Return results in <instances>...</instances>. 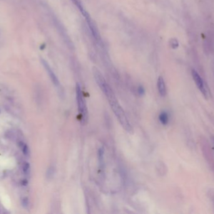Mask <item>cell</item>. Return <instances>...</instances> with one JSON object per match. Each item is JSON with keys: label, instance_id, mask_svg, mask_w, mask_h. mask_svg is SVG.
<instances>
[{"label": "cell", "instance_id": "obj_1", "mask_svg": "<svg viewBox=\"0 0 214 214\" xmlns=\"http://www.w3.org/2000/svg\"><path fill=\"white\" fill-rule=\"evenodd\" d=\"M102 92L106 96L107 100L109 102L110 106L114 112L116 117L117 118L119 123H120L123 129L129 133H133L132 127H131L129 120L126 115L123 109L118 102V100L116 97L115 93L112 89L110 85H108L105 90H102Z\"/></svg>", "mask_w": 214, "mask_h": 214}, {"label": "cell", "instance_id": "obj_2", "mask_svg": "<svg viewBox=\"0 0 214 214\" xmlns=\"http://www.w3.org/2000/svg\"><path fill=\"white\" fill-rule=\"evenodd\" d=\"M76 98L78 106V111L79 116V120L82 124H85L88 121V111L87 102L83 96V91L78 84L76 85Z\"/></svg>", "mask_w": 214, "mask_h": 214}, {"label": "cell", "instance_id": "obj_3", "mask_svg": "<svg viewBox=\"0 0 214 214\" xmlns=\"http://www.w3.org/2000/svg\"><path fill=\"white\" fill-rule=\"evenodd\" d=\"M192 77L194 79V81H195V84L197 85V87L198 88V89L201 91V92L202 93L204 97H207V92L205 87L204 85L203 81L202 80V79L200 77V75L198 74V72L195 70H192Z\"/></svg>", "mask_w": 214, "mask_h": 214}, {"label": "cell", "instance_id": "obj_4", "mask_svg": "<svg viewBox=\"0 0 214 214\" xmlns=\"http://www.w3.org/2000/svg\"><path fill=\"white\" fill-rule=\"evenodd\" d=\"M72 1L76 6V8L78 9V10L80 11V13L84 17L87 21L88 20H90V19H91L90 15L88 13V12L87 11L86 9H85L83 3H82L81 0H72Z\"/></svg>", "mask_w": 214, "mask_h": 214}, {"label": "cell", "instance_id": "obj_5", "mask_svg": "<svg viewBox=\"0 0 214 214\" xmlns=\"http://www.w3.org/2000/svg\"><path fill=\"white\" fill-rule=\"evenodd\" d=\"M42 62V63L43 65H44L45 68L46 69V70H47V72L48 73V75L49 76H50V78H51V81L53 82V83L54 84V85H55L56 87H58L60 85V82H59V81L58 79V78L56 77V76L55 75V74H54V72H53V70H51V67L49 66V65L48 64V63L46 62L45 60H41Z\"/></svg>", "mask_w": 214, "mask_h": 214}, {"label": "cell", "instance_id": "obj_6", "mask_svg": "<svg viewBox=\"0 0 214 214\" xmlns=\"http://www.w3.org/2000/svg\"><path fill=\"white\" fill-rule=\"evenodd\" d=\"M157 87H158V92L160 94V96L162 97L165 96L167 94L166 85H165V81L163 80V78L161 77V76H160V77H159L158 79Z\"/></svg>", "mask_w": 214, "mask_h": 214}, {"label": "cell", "instance_id": "obj_7", "mask_svg": "<svg viewBox=\"0 0 214 214\" xmlns=\"http://www.w3.org/2000/svg\"><path fill=\"white\" fill-rule=\"evenodd\" d=\"M98 163L100 170H102L104 168V149L103 147L100 148L98 151Z\"/></svg>", "mask_w": 214, "mask_h": 214}, {"label": "cell", "instance_id": "obj_8", "mask_svg": "<svg viewBox=\"0 0 214 214\" xmlns=\"http://www.w3.org/2000/svg\"><path fill=\"white\" fill-rule=\"evenodd\" d=\"M159 120H160V123L162 124L163 125L167 124L169 121V114H168V113L165 111L161 112L160 114V115H159Z\"/></svg>", "mask_w": 214, "mask_h": 214}, {"label": "cell", "instance_id": "obj_9", "mask_svg": "<svg viewBox=\"0 0 214 214\" xmlns=\"http://www.w3.org/2000/svg\"><path fill=\"white\" fill-rule=\"evenodd\" d=\"M54 173V168L53 166H50L47 170V178L48 179H51L53 177Z\"/></svg>", "mask_w": 214, "mask_h": 214}, {"label": "cell", "instance_id": "obj_10", "mask_svg": "<svg viewBox=\"0 0 214 214\" xmlns=\"http://www.w3.org/2000/svg\"><path fill=\"white\" fill-rule=\"evenodd\" d=\"M170 45L173 48H176L178 47L179 42L176 39H172V40L170 41Z\"/></svg>", "mask_w": 214, "mask_h": 214}, {"label": "cell", "instance_id": "obj_11", "mask_svg": "<svg viewBox=\"0 0 214 214\" xmlns=\"http://www.w3.org/2000/svg\"><path fill=\"white\" fill-rule=\"evenodd\" d=\"M29 169H30V164L28 163H27V162L24 163L23 165V170L24 173H26L28 172Z\"/></svg>", "mask_w": 214, "mask_h": 214}, {"label": "cell", "instance_id": "obj_12", "mask_svg": "<svg viewBox=\"0 0 214 214\" xmlns=\"http://www.w3.org/2000/svg\"><path fill=\"white\" fill-rule=\"evenodd\" d=\"M21 203H22V205L24 207H27L28 205V198L26 197H24L22 199V201H21Z\"/></svg>", "mask_w": 214, "mask_h": 214}, {"label": "cell", "instance_id": "obj_13", "mask_svg": "<svg viewBox=\"0 0 214 214\" xmlns=\"http://www.w3.org/2000/svg\"><path fill=\"white\" fill-rule=\"evenodd\" d=\"M22 150H23V153L25 155H27L28 154V146H27L26 145L24 144V145L23 146Z\"/></svg>", "mask_w": 214, "mask_h": 214}, {"label": "cell", "instance_id": "obj_14", "mask_svg": "<svg viewBox=\"0 0 214 214\" xmlns=\"http://www.w3.org/2000/svg\"><path fill=\"white\" fill-rule=\"evenodd\" d=\"M138 92H139V94L140 95H143V94L145 93L144 89H143L142 87H140L139 88V89H138Z\"/></svg>", "mask_w": 214, "mask_h": 214}, {"label": "cell", "instance_id": "obj_15", "mask_svg": "<svg viewBox=\"0 0 214 214\" xmlns=\"http://www.w3.org/2000/svg\"><path fill=\"white\" fill-rule=\"evenodd\" d=\"M22 183L23 185H26L27 184V183H28V182H27V181H26V180H23L22 183Z\"/></svg>", "mask_w": 214, "mask_h": 214}, {"label": "cell", "instance_id": "obj_16", "mask_svg": "<svg viewBox=\"0 0 214 214\" xmlns=\"http://www.w3.org/2000/svg\"><path fill=\"white\" fill-rule=\"evenodd\" d=\"M212 143H213V147H214V136L212 137Z\"/></svg>", "mask_w": 214, "mask_h": 214}]
</instances>
